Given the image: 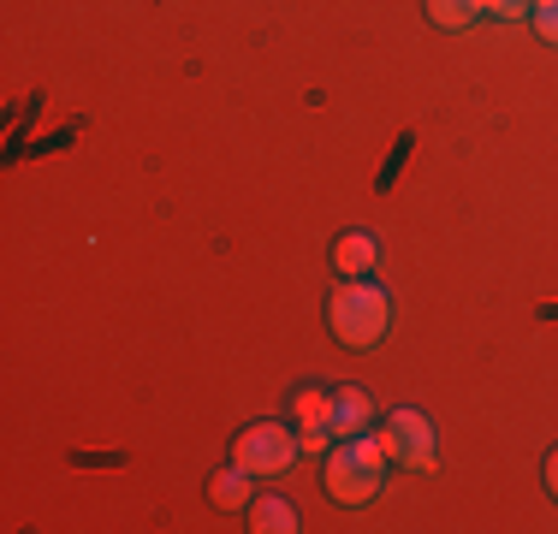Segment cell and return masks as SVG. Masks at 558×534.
<instances>
[{"label": "cell", "instance_id": "4", "mask_svg": "<svg viewBox=\"0 0 558 534\" xmlns=\"http://www.w3.org/2000/svg\"><path fill=\"white\" fill-rule=\"evenodd\" d=\"M380 451H387V463H404V470H416V475H428L434 463V422L422 416V410H392L387 422H380Z\"/></svg>", "mask_w": 558, "mask_h": 534}, {"label": "cell", "instance_id": "14", "mask_svg": "<svg viewBox=\"0 0 558 534\" xmlns=\"http://www.w3.org/2000/svg\"><path fill=\"white\" fill-rule=\"evenodd\" d=\"M547 487H553V499H558V451L547 458Z\"/></svg>", "mask_w": 558, "mask_h": 534}, {"label": "cell", "instance_id": "10", "mask_svg": "<svg viewBox=\"0 0 558 534\" xmlns=\"http://www.w3.org/2000/svg\"><path fill=\"white\" fill-rule=\"evenodd\" d=\"M291 416H298V422H327V427H333V392H298V398H291Z\"/></svg>", "mask_w": 558, "mask_h": 534}, {"label": "cell", "instance_id": "6", "mask_svg": "<svg viewBox=\"0 0 558 534\" xmlns=\"http://www.w3.org/2000/svg\"><path fill=\"white\" fill-rule=\"evenodd\" d=\"M363 427H368V392L363 386H339L333 392V434L351 439V434H363Z\"/></svg>", "mask_w": 558, "mask_h": 534}, {"label": "cell", "instance_id": "8", "mask_svg": "<svg viewBox=\"0 0 558 534\" xmlns=\"http://www.w3.org/2000/svg\"><path fill=\"white\" fill-rule=\"evenodd\" d=\"M250 481H256V475H250L244 463H232V470H220L215 481H208V499H215L220 511H232V505L250 499Z\"/></svg>", "mask_w": 558, "mask_h": 534}, {"label": "cell", "instance_id": "5", "mask_svg": "<svg viewBox=\"0 0 558 534\" xmlns=\"http://www.w3.org/2000/svg\"><path fill=\"white\" fill-rule=\"evenodd\" d=\"M375 256H380V238H375V232H344L339 244H333V267H339V279L375 274Z\"/></svg>", "mask_w": 558, "mask_h": 534}, {"label": "cell", "instance_id": "13", "mask_svg": "<svg viewBox=\"0 0 558 534\" xmlns=\"http://www.w3.org/2000/svg\"><path fill=\"white\" fill-rule=\"evenodd\" d=\"M487 12H494V19H529L535 0H487Z\"/></svg>", "mask_w": 558, "mask_h": 534}, {"label": "cell", "instance_id": "2", "mask_svg": "<svg viewBox=\"0 0 558 534\" xmlns=\"http://www.w3.org/2000/svg\"><path fill=\"white\" fill-rule=\"evenodd\" d=\"M322 481L339 505H368L380 493V481H387V451H380V439H368V434L339 439V446L327 451Z\"/></svg>", "mask_w": 558, "mask_h": 534}, {"label": "cell", "instance_id": "7", "mask_svg": "<svg viewBox=\"0 0 558 534\" xmlns=\"http://www.w3.org/2000/svg\"><path fill=\"white\" fill-rule=\"evenodd\" d=\"M250 529H256V534H291V529H298V511H291V499L268 493V499L250 505Z\"/></svg>", "mask_w": 558, "mask_h": 534}, {"label": "cell", "instance_id": "12", "mask_svg": "<svg viewBox=\"0 0 558 534\" xmlns=\"http://www.w3.org/2000/svg\"><path fill=\"white\" fill-rule=\"evenodd\" d=\"M327 439H333V427H327V422H303V434H298V446H303V451H322V446H327Z\"/></svg>", "mask_w": 558, "mask_h": 534}, {"label": "cell", "instance_id": "11", "mask_svg": "<svg viewBox=\"0 0 558 534\" xmlns=\"http://www.w3.org/2000/svg\"><path fill=\"white\" fill-rule=\"evenodd\" d=\"M529 19H535L541 43H553V48H558V0H535V12H529Z\"/></svg>", "mask_w": 558, "mask_h": 534}, {"label": "cell", "instance_id": "1", "mask_svg": "<svg viewBox=\"0 0 558 534\" xmlns=\"http://www.w3.org/2000/svg\"><path fill=\"white\" fill-rule=\"evenodd\" d=\"M387 320H392V303L368 274L344 279V286H333V298H327V327H333V339L351 344V351H375V344L387 339Z\"/></svg>", "mask_w": 558, "mask_h": 534}, {"label": "cell", "instance_id": "3", "mask_svg": "<svg viewBox=\"0 0 558 534\" xmlns=\"http://www.w3.org/2000/svg\"><path fill=\"white\" fill-rule=\"evenodd\" d=\"M298 434L291 427H279V422H250L244 434L232 439V463H244L250 475H286L291 470V458H298Z\"/></svg>", "mask_w": 558, "mask_h": 534}, {"label": "cell", "instance_id": "9", "mask_svg": "<svg viewBox=\"0 0 558 534\" xmlns=\"http://www.w3.org/2000/svg\"><path fill=\"white\" fill-rule=\"evenodd\" d=\"M487 12V0H428V19L440 24V31H463V24H475Z\"/></svg>", "mask_w": 558, "mask_h": 534}]
</instances>
